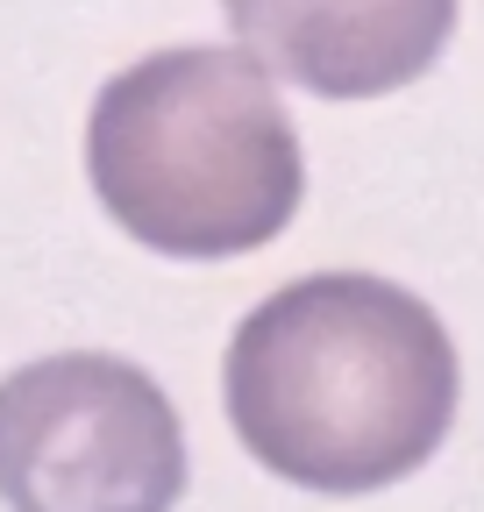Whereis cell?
I'll return each instance as SVG.
<instances>
[{
  "mask_svg": "<svg viewBox=\"0 0 484 512\" xmlns=\"http://www.w3.org/2000/svg\"><path fill=\"white\" fill-rule=\"evenodd\" d=\"M463 370L442 313L371 271H314L242 313L221 406L250 456L299 491L406 484L456 427Z\"/></svg>",
  "mask_w": 484,
  "mask_h": 512,
  "instance_id": "1",
  "label": "cell"
},
{
  "mask_svg": "<svg viewBox=\"0 0 484 512\" xmlns=\"http://www.w3.org/2000/svg\"><path fill=\"white\" fill-rule=\"evenodd\" d=\"M86 178L129 242L171 264H228L292 228L307 150L250 50L186 43L93 93Z\"/></svg>",
  "mask_w": 484,
  "mask_h": 512,
  "instance_id": "2",
  "label": "cell"
},
{
  "mask_svg": "<svg viewBox=\"0 0 484 512\" xmlns=\"http://www.w3.org/2000/svg\"><path fill=\"white\" fill-rule=\"evenodd\" d=\"M178 498L186 427L143 363L65 349L0 377L8 512H171Z\"/></svg>",
  "mask_w": 484,
  "mask_h": 512,
  "instance_id": "3",
  "label": "cell"
},
{
  "mask_svg": "<svg viewBox=\"0 0 484 512\" xmlns=\"http://www.w3.org/2000/svg\"><path fill=\"white\" fill-rule=\"evenodd\" d=\"M235 43L314 100H385L428 79L463 0H221Z\"/></svg>",
  "mask_w": 484,
  "mask_h": 512,
  "instance_id": "4",
  "label": "cell"
}]
</instances>
